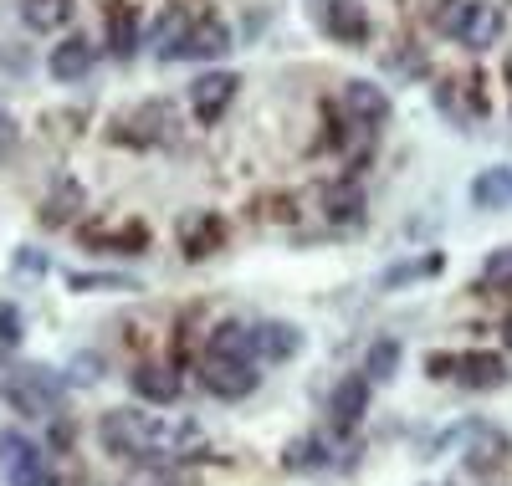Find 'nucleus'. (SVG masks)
Here are the masks:
<instances>
[{"label": "nucleus", "mask_w": 512, "mask_h": 486, "mask_svg": "<svg viewBox=\"0 0 512 486\" xmlns=\"http://www.w3.org/2000/svg\"><path fill=\"white\" fill-rule=\"evenodd\" d=\"M507 451H512V440L497 425H487V420H472L461 430V461H466V471L487 476V471L507 466Z\"/></svg>", "instance_id": "4"}, {"label": "nucleus", "mask_w": 512, "mask_h": 486, "mask_svg": "<svg viewBox=\"0 0 512 486\" xmlns=\"http://www.w3.org/2000/svg\"><path fill=\"white\" fill-rule=\"evenodd\" d=\"M16 149V118H6V113H0V159H6Z\"/></svg>", "instance_id": "30"}, {"label": "nucleus", "mask_w": 512, "mask_h": 486, "mask_svg": "<svg viewBox=\"0 0 512 486\" xmlns=\"http://www.w3.org/2000/svg\"><path fill=\"white\" fill-rule=\"evenodd\" d=\"M77 210H82V190L72 180H57V195L41 200V220H47V226H67Z\"/></svg>", "instance_id": "20"}, {"label": "nucleus", "mask_w": 512, "mask_h": 486, "mask_svg": "<svg viewBox=\"0 0 512 486\" xmlns=\"http://www.w3.org/2000/svg\"><path fill=\"white\" fill-rule=\"evenodd\" d=\"M62 394H67V384H62V374H52V369H16V374L6 379L11 410H21V415H31V420L57 415V410H62Z\"/></svg>", "instance_id": "2"}, {"label": "nucleus", "mask_w": 512, "mask_h": 486, "mask_svg": "<svg viewBox=\"0 0 512 486\" xmlns=\"http://www.w3.org/2000/svg\"><path fill=\"white\" fill-rule=\"evenodd\" d=\"M328 415H333V425H338V430H354V425L369 415V379H364V374L338 379L333 400H328Z\"/></svg>", "instance_id": "11"}, {"label": "nucleus", "mask_w": 512, "mask_h": 486, "mask_svg": "<svg viewBox=\"0 0 512 486\" xmlns=\"http://www.w3.org/2000/svg\"><path fill=\"white\" fill-rule=\"evenodd\" d=\"M47 67H52V77H57V82H77V77H88V72H93V41L67 36L62 47H52Z\"/></svg>", "instance_id": "14"}, {"label": "nucleus", "mask_w": 512, "mask_h": 486, "mask_svg": "<svg viewBox=\"0 0 512 486\" xmlns=\"http://www.w3.org/2000/svg\"><path fill=\"white\" fill-rule=\"evenodd\" d=\"M21 16L31 31H52L72 16V0H21Z\"/></svg>", "instance_id": "22"}, {"label": "nucleus", "mask_w": 512, "mask_h": 486, "mask_svg": "<svg viewBox=\"0 0 512 486\" xmlns=\"http://www.w3.org/2000/svg\"><path fill=\"white\" fill-rule=\"evenodd\" d=\"M502 343H507V348H512V318H507V323H502Z\"/></svg>", "instance_id": "32"}, {"label": "nucleus", "mask_w": 512, "mask_h": 486, "mask_svg": "<svg viewBox=\"0 0 512 486\" xmlns=\"http://www.w3.org/2000/svg\"><path fill=\"white\" fill-rule=\"evenodd\" d=\"M282 466H287V471H318V466H328V461H323V446H318V440H292Z\"/></svg>", "instance_id": "25"}, {"label": "nucleus", "mask_w": 512, "mask_h": 486, "mask_svg": "<svg viewBox=\"0 0 512 486\" xmlns=\"http://www.w3.org/2000/svg\"><path fill=\"white\" fill-rule=\"evenodd\" d=\"M323 31L338 47H364L369 41V16L359 0H323Z\"/></svg>", "instance_id": "7"}, {"label": "nucleus", "mask_w": 512, "mask_h": 486, "mask_svg": "<svg viewBox=\"0 0 512 486\" xmlns=\"http://www.w3.org/2000/svg\"><path fill=\"white\" fill-rule=\"evenodd\" d=\"M231 52V26L216 16H195V26L185 31V41L175 47V57H195V62H216Z\"/></svg>", "instance_id": "6"}, {"label": "nucleus", "mask_w": 512, "mask_h": 486, "mask_svg": "<svg viewBox=\"0 0 512 486\" xmlns=\"http://www.w3.org/2000/svg\"><path fill=\"white\" fill-rule=\"evenodd\" d=\"M88 241H113V246H123V251H134V246H144V241H149V231H144V226H134V220H123L118 231H98V236L88 231Z\"/></svg>", "instance_id": "27"}, {"label": "nucleus", "mask_w": 512, "mask_h": 486, "mask_svg": "<svg viewBox=\"0 0 512 486\" xmlns=\"http://www.w3.org/2000/svg\"><path fill=\"white\" fill-rule=\"evenodd\" d=\"M472 205L477 210H507L512 205V164H492L472 180Z\"/></svg>", "instance_id": "15"}, {"label": "nucleus", "mask_w": 512, "mask_h": 486, "mask_svg": "<svg viewBox=\"0 0 512 486\" xmlns=\"http://www.w3.org/2000/svg\"><path fill=\"white\" fill-rule=\"evenodd\" d=\"M128 123H134V144H164L180 128V118H175V108H169V103H144Z\"/></svg>", "instance_id": "17"}, {"label": "nucleus", "mask_w": 512, "mask_h": 486, "mask_svg": "<svg viewBox=\"0 0 512 486\" xmlns=\"http://www.w3.org/2000/svg\"><path fill=\"white\" fill-rule=\"evenodd\" d=\"M323 210H328L333 226H359V220H364V195H359V185H328V190H323Z\"/></svg>", "instance_id": "18"}, {"label": "nucleus", "mask_w": 512, "mask_h": 486, "mask_svg": "<svg viewBox=\"0 0 512 486\" xmlns=\"http://www.w3.org/2000/svg\"><path fill=\"white\" fill-rule=\"evenodd\" d=\"M246 348H251V364L256 359L277 364V359H292V353L303 348V333L287 328V323H256V328H246Z\"/></svg>", "instance_id": "9"}, {"label": "nucleus", "mask_w": 512, "mask_h": 486, "mask_svg": "<svg viewBox=\"0 0 512 486\" xmlns=\"http://www.w3.org/2000/svg\"><path fill=\"white\" fill-rule=\"evenodd\" d=\"M11 486H57V476L41 466V471H31V476H21V481H11Z\"/></svg>", "instance_id": "31"}, {"label": "nucleus", "mask_w": 512, "mask_h": 486, "mask_svg": "<svg viewBox=\"0 0 512 486\" xmlns=\"http://www.w3.org/2000/svg\"><path fill=\"white\" fill-rule=\"evenodd\" d=\"M344 113L364 128H379L384 118H390V93L364 82V77H354V82H344Z\"/></svg>", "instance_id": "10"}, {"label": "nucleus", "mask_w": 512, "mask_h": 486, "mask_svg": "<svg viewBox=\"0 0 512 486\" xmlns=\"http://www.w3.org/2000/svg\"><path fill=\"white\" fill-rule=\"evenodd\" d=\"M98 440L108 456L154 461V456H180L185 446H200V430L195 425H164V420L139 415V410H113V415H103Z\"/></svg>", "instance_id": "1"}, {"label": "nucleus", "mask_w": 512, "mask_h": 486, "mask_svg": "<svg viewBox=\"0 0 512 486\" xmlns=\"http://www.w3.org/2000/svg\"><path fill=\"white\" fill-rule=\"evenodd\" d=\"M236 87H241L236 72H205V77H195V82H190V108H195V118H200V123H216V118L231 108Z\"/></svg>", "instance_id": "5"}, {"label": "nucleus", "mask_w": 512, "mask_h": 486, "mask_svg": "<svg viewBox=\"0 0 512 486\" xmlns=\"http://www.w3.org/2000/svg\"><path fill=\"white\" fill-rule=\"evenodd\" d=\"M451 379H461L466 389H502L507 379H512V369L502 364V353H456V369H451Z\"/></svg>", "instance_id": "8"}, {"label": "nucleus", "mask_w": 512, "mask_h": 486, "mask_svg": "<svg viewBox=\"0 0 512 486\" xmlns=\"http://www.w3.org/2000/svg\"><path fill=\"white\" fill-rule=\"evenodd\" d=\"M21 338V313L16 307H0V348H11Z\"/></svg>", "instance_id": "29"}, {"label": "nucleus", "mask_w": 512, "mask_h": 486, "mask_svg": "<svg viewBox=\"0 0 512 486\" xmlns=\"http://www.w3.org/2000/svg\"><path fill=\"white\" fill-rule=\"evenodd\" d=\"M466 11H472V0H441V11H436V26H441V36H451V41H456V31H461Z\"/></svg>", "instance_id": "28"}, {"label": "nucleus", "mask_w": 512, "mask_h": 486, "mask_svg": "<svg viewBox=\"0 0 512 486\" xmlns=\"http://www.w3.org/2000/svg\"><path fill=\"white\" fill-rule=\"evenodd\" d=\"M256 364L251 359H236V353H205V389L216 400H246L256 389Z\"/></svg>", "instance_id": "3"}, {"label": "nucleus", "mask_w": 512, "mask_h": 486, "mask_svg": "<svg viewBox=\"0 0 512 486\" xmlns=\"http://www.w3.org/2000/svg\"><path fill=\"white\" fill-rule=\"evenodd\" d=\"M441 272V256H425V261H400V267L384 272V287H405L415 277H436Z\"/></svg>", "instance_id": "24"}, {"label": "nucleus", "mask_w": 512, "mask_h": 486, "mask_svg": "<svg viewBox=\"0 0 512 486\" xmlns=\"http://www.w3.org/2000/svg\"><path fill=\"white\" fill-rule=\"evenodd\" d=\"M497 36H502V11L487 6V0H472V11H466L456 41H461V47H472V52H487V47H497Z\"/></svg>", "instance_id": "12"}, {"label": "nucleus", "mask_w": 512, "mask_h": 486, "mask_svg": "<svg viewBox=\"0 0 512 486\" xmlns=\"http://www.w3.org/2000/svg\"><path fill=\"white\" fill-rule=\"evenodd\" d=\"M128 384H134V394L149 400V405H175L180 400V379L169 369H159V364H139L134 374H128Z\"/></svg>", "instance_id": "16"}, {"label": "nucleus", "mask_w": 512, "mask_h": 486, "mask_svg": "<svg viewBox=\"0 0 512 486\" xmlns=\"http://www.w3.org/2000/svg\"><path fill=\"white\" fill-rule=\"evenodd\" d=\"M108 47H113V57H134V47H139V16H134V6H118L108 16Z\"/></svg>", "instance_id": "19"}, {"label": "nucleus", "mask_w": 512, "mask_h": 486, "mask_svg": "<svg viewBox=\"0 0 512 486\" xmlns=\"http://www.w3.org/2000/svg\"><path fill=\"white\" fill-rule=\"evenodd\" d=\"M482 287H502V292H512V246H502V251H492V256H487V267H482Z\"/></svg>", "instance_id": "26"}, {"label": "nucleus", "mask_w": 512, "mask_h": 486, "mask_svg": "<svg viewBox=\"0 0 512 486\" xmlns=\"http://www.w3.org/2000/svg\"><path fill=\"white\" fill-rule=\"evenodd\" d=\"M395 369H400V343L395 338H379L369 348V359H364V379H395Z\"/></svg>", "instance_id": "23"}, {"label": "nucleus", "mask_w": 512, "mask_h": 486, "mask_svg": "<svg viewBox=\"0 0 512 486\" xmlns=\"http://www.w3.org/2000/svg\"><path fill=\"white\" fill-rule=\"evenodd\" d=\"M180 241H185V256L200 261V256H210V251L226 241V226H221V220L210 215V210H195V215L180 220Z\"/></svg>", "instance_id": "13"}, {"label": "nucleus", "mask_w": 512, "mask_h": 486, "mask_svg": "<svg viewBox=\"0 0 512 486\" xmlns=\"http://www.w3.org/2000/svg\"><path fill=\"white\" fill-rule=\"evenodd\" d=\"M195 26V11H185V6H175V11H169L164 21H159V31H154V47H159V57L169 62V57H175V47H180V41H185V31Z\"/></svg>", "instance_id": "21"}]
</instances>
